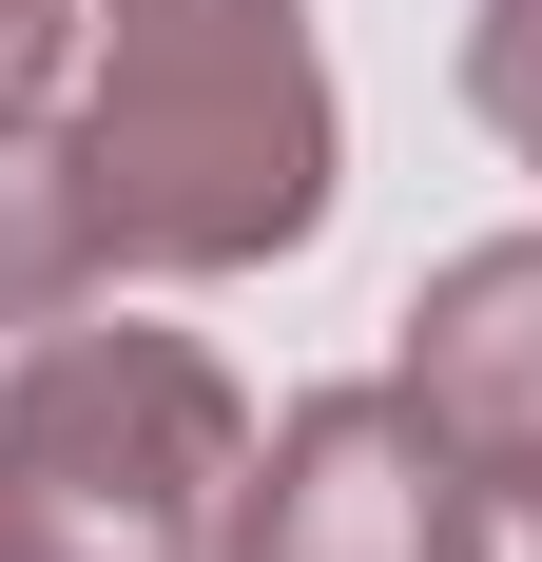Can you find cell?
<instances>
[{"instance_id":"obj_1","label":"cell","mask_w":542,"mask_h":562,"mask_svg":"<svg viewBox=\"0 0 542 562\" xmlns=\"http://www.w3.org/2000/svg\"><path fill=\"white\" fill-rule=\"evenodd\" d=\"M78 175L116 272H271L329 233V58L291 0H78Z\"/></svg>"},{"instance_id":"obj_2","label":"cell","mask_w":542,"mask_h":562,"mask_svg":"<svg viewBox=\"0 0 542 562\" xmlns=\"http://www.w3.org/2000/svg\"><path fill=\"white\" fill-rule=\"evenodd\" d=\"M252 407L194 330L58 311L0 369V562H233Z\"/></svg>"},{"instance_id":"obj_3","label":"cell","mask_w":542,"mask_h":562,"mask_svg":"<svg viewBox=\"0 0 542 562\" xmlns=\"http://www.w3.org/2000/svg\"><path fill=\"white\" fill-rule=\"evenodd\" d=\"M233 562H504V505L407 389H310L233 485Z\"/></svg>"},{"instance_id":"obj_4","label":"cell","mask_w":542,"mask_h":562,"mask_svg":"<svg viewBox=\"0 0 542 562\" xmlns=\"http://www.w3.org/2000/svg\"><path fill=\"white\" fill-rule=\"evenodd\" d=\"M387 389L427 407L485 505H542V233H485L407 291V369Z\"/></svg>"},{"instance_id":"obj_5","label":"cell","mask_w":542,"mask_h":562,"mask_svg":"<svg viewBox=\"0 0 542 562\" xmlns=\"http://www.w3.org/2000/svg\"><path fill=\"white\" fill-rule=\"evenodd\" d=\"M98 175H78V116L0 98V349L58 330V311H98Z\"/></svg>"},{"instance_id":"obj_6","label":"cell","mask_w":542,"mask_h":562,"mask_svg":"<svg viewBox=\"0 0 542 562\" xmlns=\"http://www.w3.org/2000/svg\"><path fill=\"white\" fill-rule=\"evenodd\" d=\"M465 98H485V136L542 175V0H485V20H465Z\"/></svg>"},{"instance_id":"obj_7","label":"cell","mask_w":542,"mask_h":562,"mask_svg":"<svg viewBox=\"0 0 542 562\" xmlns=\"http://www.w3.org/2000/svg\"><path fill=\"white\" fill-rule=\"evenodd\" d=\"M58 40H78V0H0V98H39Z\"/></svg>"}]
</instances>
